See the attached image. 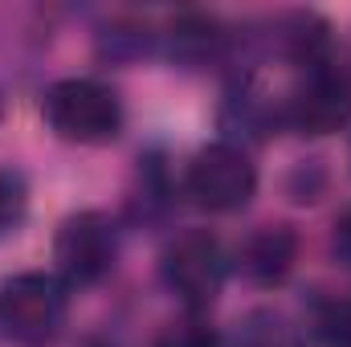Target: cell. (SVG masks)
<instances>
[{
	"mask_svg": "<svg viewBox=\"0 0 351 347\" xmlns=\"http://www.w3.org/2000/svg\"><path fill=\"white\" fill-rule=\"evenodd\" d=\"M45 119L70 143H106L123 127V106L102 82L66 78L45 94Z\"/></svg>",
	"mask_w": 351,
	"mask_h": 347,
	"instance_id": "6da1fadb",
	"label": "cell"
},
{
	"mask_svg": "<svg viewBox=\"0 0 351 347\" xmlns=\"http://www.w3.org/2000/svg\"><path fill=\"white\" fill-rule=\"evenodd\" d=\"M254 188H258V172L250 156L233 143H208L204 152H196V160L188 164V176H184V192L192 196V204L208 213L241 208L254 196Z\"/></svg>",
	"mask_w": 351,
	"mask_h": 347,
	"instance_id": "7a4b0ae2",
	"label": "cell"
},
{
	"mask_svg": "<svg viewBox=\"0 0 351 347\" xmlns=\"http://www.w3.org/2000/svg\"><path fill=\"white\" fill-rule=\"evenodd\" d=\"M164 282L188 307H208L225 282V254L208 229H188L164 250Z\"/></svg>",
	"mask_w": 351,
	"mask_h": 347,
	"instance_id": "3957f363",
	"label": "cell"
},
{
	"mask_svg": "<svg viewBox=\"0 0 351 347\" xmlns=\"http://www.w3.org/2000/svg\"><path fill=\"white\" fill-rule=\"evenodd\" d=\"M66 294L49 274H16L0 286V327L12 339H45L62 319Z\"/></svg>",
	"mask_w": 351,
	"mask_h": 347,
	"instance_id": "277c9868",
	"label": "cell"
},
{
	"mask_svg": "<svg viewBox=\"0 0 351 347\" xmlns=\"http://www.w3.org/2000/svg\"><path fill=\"white\" fill-rule=\"evenodd\" d=\"M53 261H58L62 278L74 282V286L98 282V278L110 270V261H114V233H110V221H106L102 213H74V217L58 229Z\"/></svg>",
	"mask_w": 351,
	"mask_h": 347,
	"instance_id": "5b68a950",
	"label": "cell"
},
{
	"mask_svg": "<svg viewBox=\"0 0 351 347\" xmlns=\"http://www.w3.org/2000/svg\"><path fill=\"white\" fill-rule=\"evenodd\" d=\"M290 123L302 135H331L351 123V82L319 70L290 102Z\"/></svg>",
	"mask_w": 351,
	"mask_h": 347,
	"instance_id": "8992f818",
	"label": "cell"
},
{
	"mask_svg": "<svg viewBox=\"0 0 351 347\" xmlns=\"http://www.w3.org/2000/svg\"><path fill=\"white\" fill-rule=\"evenodd\" d=\"M298 258V233L290 225H262L241 246V274L258 286H274L290 274Z\"/></svg>",
	"mask_w": 351,
	"mask_h": 347,
	"instance_id": "52a82bcc",
	"label": "cell"
},
{
	"mask_svg": "<svg viewBox=\"0 0 351 347\" xmlns=\"http://www.w3.org/2000/svg\"><path fill=\"white\" fill-rule=\"evenodd\" d=\"M25 213V180L12 172H0V233L12 229Z\"/></svg>",
	"mask_w": 351,
	"mask_h": 347,
	"instance_id": "ba28073f",
	"label": "cell"
},
{
	"mask_svg": "<svg viewBox=\"0 0 351 347\" xmlns=\"http://www.w3.org/2000/svg\"><path fill=\"white\" fill-rule=\"evenodd\" d=\"M156 347H217V335H213L204 323L192 319V323H176V327H168Z\"/></svg>",
	"mask_w": 351,
	"mask_h": 347,
	"instance_id": "9c48e42d",
	"label": "cell"
},
{
	"mask_svg": "<svg viewBox=\"0 0 351 347\" xmlns=\"http://www.w3.org/2000/svg\"><path fill=\"white\" fill-rule=\"evenodd\" d=\"M331 250H335V258H343L351 265V208L335 221V233H331Z\"/></svg>",
	"mask_w": 351,
	"mask_h": 347,
	"instance_id": "30bf717a",
	"label": "cell"
}]
</instances>
